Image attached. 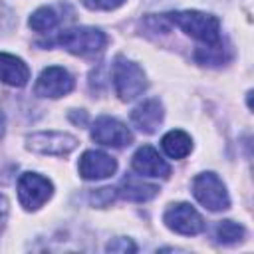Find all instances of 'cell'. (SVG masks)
<instances>
[{
  "instance_id": "ba28073f",
  "label": "cell",
  "mask_w": 254,
  "mask_h": 254,
  "mask_svg": "<svg viewBox=\"0 0 254 254\" xmlns=\"http://www.w3.org/2000/svg\"><path fill=\"white\" fill-rule=\"evenodd\" d=\"M71 89H73V77L62 65H48L40 73V77L36 81V87H34L36 95H40V97H52V99L64 97Z\"/></svg>"
},
{
  "instance_id": "277c9868",
  "label": "cell",
  "mask_w": 254,
  "mask_h": 254,
  "mask_svg": "<svg viewBox=\"0 0 254 254\" xmlns=\"http://www.w3.org/2000/svg\"><path fill=\"white\" fill-rule=\"evenodd\" d=\"M192 194L194 198L208 210H224L230 206V198L226 192L224 183L216 173H200L192 181Z\"/></svg>"
},
{
  "instance_id": "6da1fadb",
  "label": "cell",
  "mask_w": 254,
  "mask_h": 254,
  "mask_svg": "<svg viewBox=\"0 0 254 254\" xmlns=\"http://www.w3.org/2000/svg\"><path fill=\"white\" fill-rule=\"evenodd\" d=\"M167 18L175 22L185 34L206 46L220 44V22L212 14H204L198 10H183V12H171L167 14Z\"/></svg>"
},
{
  "instance_id": "7a4b0ae2",
  "label": "cell",
  "mask_w": 254,
  "mask_h": 254,
  "mask_svg": "<svg viewBox=\"0 0 254 254\" xmlns=\"http://www.w3.org/2000/svg\"><path fill=\"white\" fill-rule=\"evenodd\" d=\"M52 44H58L75 56H93L105 48L107 36L97 28L81 26V28H69L62 32Z\"/></svg>"
},
{
  "instance_id": "7c38bea8",
  "label": "cell",
  "mask_w": 254,
  "mask_h": 254,
  "mask_svg": "<svg viewBox=\"0 0 254 254\" xmlns=\"http://www.w3.org/2000/svg\"><path fill=\"white\" fill-rule=\"evenodd\" d=\"M165 111L159 99H147L131 111V123L143 133H155L163 123Z\"/></svg>"
},
{
  "instance_id": "3957f363",
  "label": "cell",
  "mask_w": 254,
  "mask_h": 254,
  "mask_svg": "<svg viewBox=\"0 0 254 254\" xmlns=\"http://www.w3.org/2000/svg\"><path fill=\"white\" fill-rule=\"evenodd\" d=\"M113 85L121 101H131L147 89V79L143 69L135 62L117 58L113 65Z\"/></svg>"
},
{
  "instance_id": "52a82bcc",
  "label": "cell",
  "mask_w": 254,
  "mask_h": 254,
  "mask_svg": "<svg viewBox=\"0 0 254 254\" xmlns=\"http://www.w3.org/2000/svg\"><path fill=\"white\" fill-rule=\"evenodd\" d=\"M163 220H165V224H167L173 232L185 234V236L200 234L202 228H204L202 216H200V214L196 212V208H192L189 202L171 204V206L165 210Z\"/></svg>"
},
{
  "instance_id": "9c48e42d",
  "label": "cell",
  "mask_w": 254,
  "mask_h": 254,
  "mask_svg": "<svg viewBox=\"0 0 254 254\" xmlns=\"http://www.w3.org/2000/svg\"><path fill=\"white\" fill-rule=\"evenodd\" d=\"M91 139L105 147H125V145H131L133 133L129 131L127 125H123L115 117L103 115L95 119L91 127Z\"/></svg>"
},
{
  "instance_id": "44dd1931",
  "label": "cell",
  "mask_w": 254,
  "mask_h": 254,
  "mask_svg": "<svg viewBox=\"0 0 254 254\" xmlns=\"http://www.w3.org/2000/svg\"><path fill=\"white\" fill-rule=\"evenodd\" d=\"M6 220H8V200L4 194H0V232L6 226Z\"/></svg>"
},
{
  "instance_id": "2e32d148",
  "label": "cell",
  "mask_w": 254,
  "mask_h": 254,
  "mask_svg": "<svg viewBox=\"0 0 254 254\" xmlns=\"http://www.w3.org/2000/svg\"><path fill=\"white\" fill-rule=\"evenodd\" d=\"M28 24H30V28L36 30V32H50V30H54V28L58 26V14H56L54 8L42 6V8H38V10L30 16Z\"/></svg>"
},
{
  "instance_id": "5bb4252c",
  "label": "cell",
  "mask_w": 254,
  "mask_h": 254,
  "mask_svg": "<svg viewBox=\"0 0 254 254\" xmlns=\"http://www.w3.org/2000/svg\"><path fill=\"white\" fill-rule=\"evenodd\" d=\"M159 192V187L155 185H149V183H143L135 177H127L121 181L119 189H117V194L127 198V200H133V202H147L151 200L153 196H157Z\"/></svg>"
},
{
  "instance_id": "ac0fdd59",
  "label": "cell",
  "mask_w": 254,
  "mask_h": 254,
  "mask_svg": "<svg viewBox=\"0 0 254 254\" xmlns=\"http://www.w3.org/2000/svg\"><path fill=\"white\" fill-rule=\"evenodd\" d=\"M115 196H117V189L105 187V189H97L95 192H91V202L95 206H107L115 200Z\"/></svg>"
},
{
  "instance_id": "ffe728a7",
  "label": "cell",
  "mask_w": 254,
  "mask_h": 254,
  "mask_svg": "<svg viewBox=\"0 0 254 254\" xmlns=\"http://www.w3.org/2000/svg\"><path fill=\"white\" fill-rule=\"evenodd\" d=\"M107 252H135V244L127 238H115L107 244Z\"/></svg>"
},
{
  "instance_id": "30bf717a",
  "label": "cell",
  "mask_w": 254,
  "mask_h": 254,
  "mask_svg": "<svg viewBox=\"0 0 254 254\" xmlns=\"http://www.w3.org/2000/svg\"><path fill=\"white\" fill-rule=\"evenodd\" d=\"M77 169H79L81 179H85V181H97V179L111 177L117 171V161L111 155L103 153V151L89 149V151H85L81 155Z\"/></svg>"
},
{
  "instance_id": "e0dca14e",
  "label": "cell",
  "mask_w": 254,
  "mask_h": 254,
  "mask_svg": "<svg viewBox=\"0 0 254 254\" xmlns=\"http://www.w3.org/2000/svg\"><path fill=\"white\" fill-rule=\"evenodd\" d=\"M216 238L222 244H234L244 238V226L234 220H220L216 226Z\"/></svg>"
},
{
  "instance_id": "4fadbf2b",
  "label": "cell",
  "mask_w": 254,
  "mask_h": 254,
  "mask_svg": "<svg viewBox=\"0 0 254 254\" xmlns=\"http://www.w3.org/2000/svg\"><path fill=\"white\" fill-rule=\"evenodd\" d=\"M30 79V67L18 56L0 52V81L12 87H22Z\"/></svg>"
},
{
  "instance_id": "8992f818",
  "label": "cell",
  "mask_w": 254,
  "mask_h": 254,
  "mask_svg": "<svg viewBox=\"0 0 254 254\" xmlns=\"http://www.w3.org/2000/svg\"><path fill=\"white\" fill-rule=\"evenodd\" d=\"M26 141L30 151L42 155H54V157L69 155L77 147V139L64 131H40L30 135Z\"/></svg>"
},
{
  "instance_id": "5b68a950",
  "label": "cell",
  "mask_w": 254,
  "mask_h": 254,
  "mask_svg": "<svg viewBox=\"0 0 254 254\" xmlns=\"http://www.w3.org/2000/svg\"><path fill=\"white\" fill-rule=\"evenodd\" d=\"M54 185L38 173H24L18 179V198L26 210H38L50 196Z\"/></svg>"
},
{
  "instance_id": "8fae6325",
  "label": "cell",
  "mask_w": 254,
  "mask_h": 254,
  "mask_svg": "<svg viewBox=\"0 0 254 254\" xmlns=\"http://www.w3.org/2000/svg\"><path fill=\"white\" fill-rule=\"evenodd\" d=\"M131 167H133L135 173H139L143 177H161V179H167L171 175V167L149 145H143L141 149H137V153L131 159Z\"/></svg>"
},
{
  "instance_id": "d6986e66",
  "label": "cell",
  "mask_w": 254,
  "mask_h": 254,
  "mask_svg": "<svg viewBox=\"0 0 254 254\" xmlns=\"http://www.w3.org/2000/svg\"><path fill=\"white\" fill-rule=\"evenodd\" d=\"M89 10H115L121 4H125V0H81Z\"/></svg>"
},
{
  "instance_id": "7402d4cb",
  "label": "cell",
  "mask_w": 254,
  "mask_h": 254,
  "mask_svg": "<svg viewBox=\"0 0 254 254\" xmlns=\"http://www.w3.org/2000/svg\"><path fill=\"white\" fill-rule=\"evenodd\" d=\"M4 131H6V119H4V113L0 111V139H2Z\"/></svg>"
},
{
  "instance_id": "9a60e30c",
  "label": "cell",
  "mask_w": 254,
  "mask_h": 254,
  "mask_svg": "<svg viewBox=\"0 0 254 254\" xmlns=\"http://www.w3.org/2000/svg\"><path fill=\"white\" fill-rule=\"evenodd\" d=\"M161 147H163L167 157H171V159H185L190 153V149H192V141H190V137L185 131L173 129V131H169L161 139Z\"/></svg>"
}]
</instances>
